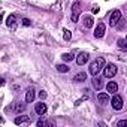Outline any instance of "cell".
Segmentation results:
<instances>
[{
	"label": "cell",
	"mask_w": 127,
	"mask_h": 127,
	"mask_svg": "<svg viewBox=\"0 0 127 127\" xmlns=\"http://www.w3.org/2000/svg\"><path fill=\"white\" fill-rule=\"evenodd\" d=\"M39 97H40V99H45V97H46V93H45V91H40V93H39Z\"/></svg>",
	"instance_id": "d4e9b609"
},
{
	"label": "cell",
	"mask_w": 127,
	"mask_h": 127,
	"mask_svg": "<svg viewBox=\"0 0 127 127\" xmlns=\"http://www.w3.org/2000/svg\"><path fill=\"white\" fill-rule=\"evenodd\" d=\"M111 105H112V108H114L115 111H120V109H123V105H124V102H123V97H121L120 94H117V93H115L114 99L111 100Z\"/></svg>",
	"instance_id": "3957f363"
},
{
	"label": "cell",
	"mask_w": 127,
	"mask_h": 127,
	"mask_svg": "<svg viewBox=\"0 0 127 127\" xmlns=\"http://www.w3.org/2000/svg\"><path fill=\"white\" fill-rule=\"evenodd\" d=\"M115 73H117L115 64H105V67H103V76L105 78H114Z\"/></svg>",
	"instance_id": "7a4b0ae2"
},
{
	"label": "cell",
	"mask_w": 127,
	"mask_h": 127,
	"mask_svg": "<svg viewBox=\"0 0 127 127\" xmlns=\"http://www.w3.org/2000/svg\"><path fill=\"white\" fill-rule=\"evenodd\" d=\"M23 24H24L26 27H29V26H30L32 23H30V20H29V18H24V20H23Z\"/></svg>",
	"instance_id": "cb8c5ba5"
},
{
	"label": "cell",
	"mask_w": 127,
	"mask_h": 127,
	"mask_svg": "<svg viewBox=\"0 0 127 127\" xmlns=\"http://www.w3.org/2000/svg\"><path fill=\"white\" fill-rule=\"evenodd\" d=\"M93 84H94V87H96L97 90H100V88H102L103 81H102V78H94V79H93Z\"/></svg>",
	"instance_id": "e0dca14e"
},
{
	"label": "cell",
	"mask_w": 127,
	"mask_h": 127,
	"mask_svg": "<svg viewBox=\"0 0 127 127\" xmlns=\"http://www.w3.org/2000/svg\"><path fill=\"white\" fill-rule=\"evenodd\" d=\"M29 121V117L27 115H21V117H17L15 118V124H23V123H27Z\"/></svg>",
	"instance_id": "5bb4252c"
},
{
	"label": "cell",
	"mask_w": 127,
	"mask_h": 127,
	"mask_svg": "<svg viewBox=\"0 0 127 127\" xmlns=\"http://www.w3.org/2000/svg\"><path fill=\"white\" fill-rule=\"evenodd\" d=\"M34 111H36V114H37V115H43V114L46 112V105H45L43 102H40V103H36V106H34Z\"/></svg>",
	"instance_id": "9c48e42d"
},
{
	"label": "cell",
	"mask_w": 127,
	"mask_h": 127,
	"mask_svg": "<svg viewBox=\"0 0 127 127\" xmlns=\"http://www.w3.org/2000/svg\"><path fill=\"white\" fill-rule=\"evenodd\" d=\"M97 100L102 103V105H106L109 102V94L108 93H99L97 94Z\"/></svg>",
	"instance_id": "30bf717a"
},
{
	"label": "cell",
	"mask_w": 127,
	"mask_h": 127,
	"mask_svg": "<svg viewBox=\"0 0 127 127\" xmlns=\"http://www.w3.org/2000/svg\"><path fill=\"white\" fill-rule=\"evenodd\" d=\"M6 26H8V29H9L11 32H15V30H17V17H15L14 14L8 17V20H6Z\"/></svg>",
	"instance_id": "5b68a950"
},
{
	"label": "cell",
	"mask_w": 127,
	"mask_h": 127,
	"mask_svg": "<svg viewBox=\"0 0 127 127\" xmlns=\"http://www.w3.org/2000/svg\"><path fill=\"white\" fill-rule=\"evenodd\" d=\"M106 91H108V94H115V93L118 91V84H117L115 81L108 82V84H106Z\"/></svg>",
	"instance_id": "ba28073f"
},
{
	"label": "cell",
	"mask_w": 127,
	"mask_h": 127,
	"mask_svg": "<svg viewBox=\"0 0 127 127\" xmlns=\"http://www.w3.org/2000/svg\"><path fill=\"white\" fill-rule=\"evenodd\" d=\"M33 99H34V90H33V88H29L27 93H26V102H27V103H32Z\"/></svg>",
	"instance_id": "7c38bea8"
},
{
	"label": "cell",
	"mask_w": 127,
	"mask_h": 127,
	"mask_svg": "<svg viewBox=\"0 0 127 127\" xmlns=\"http://www.w3.org/2000/svg\"><path fill=\"white\" fill-rule=\"evenodd\" d=\"M85 78H87V75H85L84 72H81V73H78L73 79H75V82H84V81H85Z\"/></svg>",
	"instance_id": "4fadbf2b"
},
{
	"label": "cell",
	"mask_w": 127,
	"mask_h": 127,
	"mask_svg": "<svg viewBox=\"0 0 127 127\" xmlns=\"http://www.w3.org/2000/svg\"><path fill=\"white\" fill-rule=\"evenodd\" d=\"M63 37H64V40H70V37H72V33H70V30H64V33H63Z\"/></svg>",
	"instance_id": "ac0fdd59"
},
{
	"label": "cell",
	"mask_w": 127,
	"mask_h": 127,
	"mask_svg": "<svg viewBox=\"0 0 127 127\" xmlns=\"http://www.w3.org/2000/svg\"><path fill=\"white\" fill-rule=\"evenodd\" d=\"M82 23H84V26H85L87 29H91V27H93V24H94V20H93V17L85 15V17H84V20H82Z\"/></svg>",
	"instance_id": "8fae6325"
},
{
	"label": "cell",
	"mask_w": 127,
	"mask_h": 127,
	"mask_svg": "<svg viewBox=\"0 0 127 127\" xmlns=\"http://www.w3.org/2000/svg\"><path fill=\"white\" fill-rule=\"evenodd\" d=\"M78 18H79V14H78V12H73V14H72V21H73V23H78Z\"/></svg>",
	"instance_id": "7402d4cb"
},
{
	"label": "cell",
	"mask_w": 127,
	"mask_h": 127,
	"mask_svg": "<svg viewBox=\"0 0 127 127\" xmlns=\"http://www.w3.org/2000/svg\"><path fill=\"white\" fill-rule=\"evenodd\" d=\"M105 64H106V60L103 58V57H97L91 64H90V73L93 75V76H96L103 67H105Z\"/></svg>",
	"instance_id": "6da1fadb"
},
{
	"label": "cell",
	"mask_w": 127,
	"mask_h": 127,
	"mask_svg": "<svg viewBox=\"0 0 127 127\" xmlns=\"http://www.w3.org/2000/svg\"><path fill=\"white\" fill-rule=\"evenodd\" d=\"M121 20V11H118V9H115L114 12H112V15H111V20H109V26L111 27H115L117 24H118V21Z\"/></svg>",
	"instance_id": "277c9868"
},
{
	"label": "cell",
	"mask_w": 127,
	"mask_h": 127,
	"mask_svg": "<svg viewBox=\"0 0 127 127\" xmlns=\"http://www.w3.org/2000/svg\"><path fill=\"white\" fill-rule=\"evenodd\" d=\"M57 70L60 73H66V72H69V66H66V64H58L57 66Z\"/></svg>",
	"instance_id": "2e32d148"
},
{
	"label": "cell",
	"mask_w": 127,
	"mask_h": 127,
	"mask_svg": "<svg viewBox=\"0 0 127 127\" xmlns=\"http://www.w3.org/2000/svg\"><path fill=\"white\" fill-rule=\"evenodd\" d=\"M72 9H73V12H78V9H79V3H78V2H75Z\"/></svg>",
	"instance_id": "603a6c76"
},
{
	"label": "cell",
	"mask_w": 127,
	"mask_h": 127,
	"mask_svg": "<svg viewBox=\"0 0 127 127\" xmlns=\"http://www.w3.org/2000/svg\"><path fill=\"white\" fill-rule=\"evenodd\" d=\"M61 58L64 60V61H72V60L75 58V55H73L72 52H66V54H63V55H61Z\"/></svg>",
	"instance_id": "9a60e30c"
},
{
	"label": "cell",
	"mask_w": 127,
	"mask_h": 127,
	"mask_svg": "<svg viewBox=\"0 0 127 127\" xmlns=\"http://www.w3.org/2000/svg\"><path fill=\"white\" fill-rule=\"evenodd\" d=\"M126 126H127V120H121L117 123V127H126Z\"/></svg>",
	"instance_id": "44dd1931"
},
{
	"label": "cell",
	"mask_w": 127,
	"mask_h": 127,
	"mask_svg": "<svg viewBox=\"0 0 127 127\" xmlns=\"http://www.w3.org/2000/svg\"><path fill=\"white\" fill-rule=\"evenodd\" d=\"M118 46H120L121 49H126V48H127V45H126V40H124V39H120V40H118Z\"/></svg>",
	"instance_id": "ffe728a7"
},
{
	"label": "cell",
	"mask_w": 127,
	"mask_h": 127,
	"mask_svg": "<svg viewBox=\"0 0 127 127\" xmlns=\"http://www.w3.org/2000/svg\"><path fill=\"white\" fill-rule=\"evenodd\" d=\"M24 109H26V105H24V103H21V105L17 103V105H15V111H17V112H23Z\"/></svg>",
	"instance_id": "d6986e66"
},
{
	"label": "cell",
	"mask_w": 127,
	"mask_h": 127,
	"mask_svg": "<svg viewBox=\"0 0 127 127\" xmlns=\"http://www.w3.org/2000/svg\"><path fill=\"white\" fill-rule=\"evenodd\" d=\"M88 58H90L88 52H81V54L76 57V63H78V66H84L85 63L88 61Z\"/></svg>",
	"instance_id": "52a82bcc"
},
{
	"label": "cell",
	"mask_w": 127,
	"mask_h": 127,
	"mask_svg": "<svg viewBox=\"0 0 127 127\" xmlns=\"http://www.w3.org/2000/svg\"><path fill=\"white\" fill-rule=\"evenodd\" d=\"M3 84H5V79H3L2 76H0V85H3Z\"/></svg>",
	"instance_id": "484cf974"
},
{
	"label": "cell",
	"mask_w": 127,
	"mask_h": 127,
	"mask_svg": "<svg viewBox=\"0 0 127 127\" xmlns=\"http://www.w3.org/2000/svg\"><path fill=\"white\" fill-rule=\"evenodd\" d=\"M105 32H106V26L103 23H99L97 27H96V30H94V37H97V39L103 37L105 36Z\"/></svg>",
	"instance_id": "8992f818"
}]
</instances>
